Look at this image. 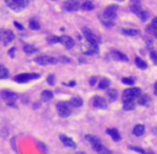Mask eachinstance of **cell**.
I'll list each match as a JSON object with an SVG mask.
<instances>
[{
  "instance_id": "cell-3",
  "label": "cell",
  "mask_w": 157,
  "mask_h": 154,
  "mask_svg": "<svg viewBox=\"0 0 157 154\" xmlns=\"http://www.w3.org/2000/svg\"><path fill=\"white\" fill-rule=\"evenodd\" d=\"M141 94V89L140 88H129L126 89L123 92V102L127 101H134L137 98H139Z\"/></svg>"
},
{
  "instance_id": "cell-37",
  "label": "cell",
  "mask_w": 157,
  "mask_h": 154,
  "mask_svg": "<svg viewBox=\"0 0 157 154\" xmlns=\"http://www.w3.org/2000/svg\"><path fill=\"white\" fill-rule=\"evenodd\" d=\"M96 84H97V77H91L89 79V85L91 86H95Z\"/></svg>"
},
{
  "instance_id": "cell-20",
  "label": "cell",
  "mask_w": 157,
  "mask_h": 154,
  "mask_svg": "<svg viewBox=\"0 0 157 154\" xmlns=\"http://www.w3.org/2000/svg\"><path fill=\"white\" fill-rule=\"evenodd\" d=\"M82 31H83V34H84L85 38L87 40V42L95 41V36H94L93 32L91 31V29H88V28H83Z\"/></svg>"
},
{
  "instance_id": "cell-25",
  "label": "cell",
  "mask_w": 157,
  "mask_h": 154,
  "mask_svg": "<svg viewBox=\"0 0 157 154\" xmlns=\"http://www.w3.org/2000/svg\"><path fill=\"white\" fill-rule=\"evenodd\" d=\"M150 103V96L148 94H142L139 98V104L141 106H146Z\"/></svg>"
},
{
  "instance_id": "cell-36",
  "label": "cell",
  "mask_w": 157,
  "mask_h": 154,
  "mask_svg": "<svg viewBox=\"0 0 157 154\" xmlns=\"http://www.w3.org/2000/svg\"><path fill=\"white\" fill-rule=\"evenodd\" d=\"M58 60H59L60 62H64V63H69V62H70V59L67 58V57H65V56H62Z\"/></svg>"
},
{
  "instance_id": "cell-26",
  "label": "cell",
  "mask_w": 157,
  "mask_h": 154,
  "mask_svg": "<svg viewBox=\"0 0 157 154\" xmlns=\"http://www.w3.org/2000/svg\"><path fill=\"white\" fill-rule=\"evenodd\" d=\"M110 84H111V82H110L108 78H102V79H101V82H99L98 88L100 89V90H105V89H107L108 87L110 86Z\"/></svg>"
},
{
  "instance_id": "cell-35",
  "label": "cell",
  "mask_w": 157,
  "mask_h": 154,
  "mask_svg": "<svg viewBox=\"0 0 157 154\" xmlns=\"http://www.w3.org/2000/svg\"><path fill=\"white\" fill-rule=\"evenodd\" d=\"M130 150H132V151H136V152H139V153H144V150L141 149V148H136V147H129Z\"/></svg>"
},
{
  "instance_id": "cell-5",
  "label": "cell",
  "mask_w": 157,
  "mask_h": 154,
  "mask_svg": "<svg viewBox=\"0 0 157 154\" xmlns=\"http://www.w3.org/2000/svg\"><path fill=\"white\" fill-rule=\"evenodd\" d=\"M39 78H40V74H38V73H23V74L15 76L14 80L16 82H20V84H25L30 80L39 79Z\"/></svg>"
},
{
  "instance_id": "cell-11",
  "label": "cell",
  "mask_w": 157,
  "mask_h": 154,
  "mask_svg": "<svg viewBox=\"0 0 157 154\" xmlns=\"http://www.w3.org/2000/svg\"><path fill=\"white\" fill-rule=\"evenodd\" d=\"M93 106L99 109H107V101L101 96H95L93 99Z\"/></svg>"
},
{
  "instance_id": "cell-27",
  "label": "cell",
  "mask_w": 157,
  "mask_h": 154,
  "mask_svg": "<svg viewBox=\"0 0 157 154\" xmlns=\"http://www.w3.org/2000/svg\"><path fill=\"white\" fill-rule=\"evenodd\" d=\"M9 77V71L8 69H5L3 65L0 64V79H5Z\"/></svg>"
},
{
  "instance_id": "cell-2",
  "label": "cell",
  "mask_w": 157,
  "mask_h": 154,
  "mask_svg": "<svg viewBox=\"0 0 157 154\" xmlns=\"http://www.w3.org/2000/svg\"><path fill=\"white\" fill-rule=\"evenodd\" d=\"M5 5L16 12L23 11L29 5V0H5Z\"/></svg>"
},
{
  "instance_id": "cell-6",
  "label": "cell",
  "mask_w": 157,
  "mask_h": 154,
  "mask_svg": "<svg viewBox=\"0 0 157 154\" xmlns=\"http://www.w3.org/2000/svg\"><path fill=\"white\" fill-rule=\"evenodd\" d=\"M85 139H86V140L91 143L93 150H95L96 152L101 153V152L105 151V147L102 146V143H101V141L99 140V138H98V137L93 136V135H86V136H85Z\"/></svg>"
},
{
  "instance_id": "cell-22",
  "label": "cell",
  "mask_w": 157,
  "mask_h": 154,
  "mask_svg": "<svg viewBox=\"0 0 157 154\" xmlns=\"http://www.w3.org/2000/svg\"><path fill=\"white\" fill-rule=\"evenodd\" d=\"M107 96L111 102H114V101H116V99H117V91H116L115 89H109V90L107 91Z\"/></svg>"
},
{
  "instance_id": "cell-32",
  "label": "cell",
  "mask_w": 157,
  "mask_h": 154,
  "mask_svg": "<svg viewBox=\"0 0 157 154\" xmlns=\"http://www.w3.org/2000/svg\"><path fill=\"white\" fill-rule=\"evenodd\" d=\"M122 82L125 85H129V86H132L134 84V78H129V77H124L123 79H122Z\"/></svg>"
},
{
  "instance_id": "cell-15",
  "label": "cell",
  "mask_w": 157,
  "mask_h": 154,
  "mask_svg": "<svg viewBox=\"0 0 157 154\" xmlns=\"http://www.w3.org/2000/svg\"><path fill=\"white\" fill-rule=\"evenodd\" d=\"M107 134H109L110 136L112 137V139H113L115 142H117V141H120L122 139L119 131H117L116 129H107Z\"/></svg>"
},
{
  "instance_id": "cell-1",
  "label": "cell",
  "mask_w": 157,
  "mask_h": 154,
  "mask_svg": "<svg viewBox=\"0 0 157 154\" xmlns=\"http://www.w3.org/2000/svg\"><path fill=\"white\" fill-rule=\"evenodd\" d=\"M117 5H109L107 9L103 11L102 16L100 17V21L105 27L110 28L113 27V21L116 18V12H117Z\"/></svg>"
},
{
  "instance_id": "cell-28",
  "label": "cell",
  "mask_w": 157,
  "mask_h": 154,
  "mask_svg": "<svg viewBox=\"0 0 157 154\" xmlns=\"http://www.w3.org/2000/svg\"><path fill=\"white\" fill-rule=\"evenodd\" d=\"M123 107L125 110H132V109H134V101H127V102H123Z\"/></svg>"
},
{
  "instance_id": "cell-24",
  "label": "cell",
  "mask_w": 157,
  "mask_h": 154,
  "mask_svg": "<svg viewBox=\"0 0 157 154\" xmlns=\"http://www.w3.org/2000/svg\"><path fill=\"white\" fill-rule=\"evenodd\" d=\"M136 15H138V17H139L142 22H146L148 21V13L146 11H143L142 9L137 12Z\"/></svg>"
},
{
  "instance_id": "cell-17",
  "label": "cell",
  "mask_w": 157,
  "mask_h": 154,
  "mask_svg": "<svg viewBox=\"0 0 157 154\" xmlns=\"http://www.w3.org/2000/svg\"><path fill=\"white\" fill-rule=\"evenodd\" d=\"M144 131H145V127H144V125L138 124V125H136V126H134V131H132V134H134V136L140 137V136H142V135L144 134Z\"/></svg>"
},
{
  "instance_id": "cell-10",
  "label": "cell",
  "mask_w": 157,
  "mask_h": 154,
  "mask_svg": "<svg viewBox=\"0 0 157 154\" xmlns=\"http://www.w3.org/2000/svg\"><path fill=\"white\" fill-rule=\"evenodd\" d=\"M81 5L77 0H66L64 2V9L68 12H75L80 9Z\"/></svg>"
},
{
  "instance_id": "cell-13",
  "label": "cell",
  "mask_w": 157,
  "mask_h": 154,
  "mask_svg": "<svg viewBox=\"0 0 157 154\" xmlns=\"http://www.w3.org/2000/svg\"><path fill=\"white\" fill-rule=\"evenodd\" d=\"M59 138H60V140H62V145H64L65 147L71 148V149H74V148H77V143H75L74 141H73L72 139L70 138V137L66 136V135H60Z\"/></svg>"
},
{
  "instance_id": "cell-34",
  "label": "cell",
  "mask_w": 157,
  "mask_h": 154,
  "mask_svg": "<svg viewBox=\"0 0 157 154\" xmlns=\"http://www.w3.org/2000/svg\"><path fill=\"white\" fill-rule=\"evenodd\" d=\"M48 85H51V86H54V85H55V76L53 74L52 75H48Z\"/></svg>"
},
{
  "instance_id": "cell-7",
  "label": "cell",
  "mask_w": 157,
  "mask_h": 154,
  "mask_svg": "<svg viewBox=\"0 0 157 154\" xmlns=\"http://www.w3.org/2000/svg\"><path fill=\"white\" fill-rule=\"evenodd\" d=\"M1 95H2V99L7 102L8 105H11V106H14V103L17 100V94L12 91L9 90H3L1 92Z\"/></svg>"
},
{
  "instance_id": "cell-39",
  "label": "cell",
  "mask_w": 157,
  "mask_h": 154,
  "mask_svg": "<svg viewBox=\"0 0 157 154\" xmlns=\"http://www.w3.org/2000/svg\"><path fill=\"white\" fill-rule=\"evenodd\" d=\"M15 48H11V49L9 50V55H10V57H11V58H14V52H15Z\"/></svg>"
},
{
  "instance_id": "cell-8",
  "label": "cell",
  "mask_w": 157,
  "mask_h": 154,
  "mask_svg": "<svg viewBox=\"0 0 157 154\" xmlns=\"http://www.w3.org/2000/svg\"><path fill=\"white\" fill-rule=\"evenodd\" d=\"M58 60L54 57H48V56H39L34 59V62L38 63L39 65H48V64H55L57 63Z\"/></svg>"
},
{
  "instance_id": "cell-23",
  "label": "cell",
  "mask_w": 157,
  "mask_h": 154,
  "mask_svg": "<svg viewBox=\"0 0 157 154\" xmlns=\"http://www.w3.org/2000/svg\"><path fill=\"white\" fill-rule=\"evenodd\" d=\"M134 63H136V65L138 66L139 69H141V70H145L146 68H148V64H146V62L144 61V60H142L141 58H136V60H134Z\"/></svg>"
},
{
  "instance_id": "cell-30",
  "label": "cell",
  "mask_w": 157,
  "mask_h": 154,
  "mask_svg": "<svg viewBox=\"0 0 157 154\" xmlns=\"http://www.w3.org/2000/svg\"><path fill=\"white\" fill-rule=\"evenodd\" d=\"M48 42L50 44H56V43H60V36H56V35H50L48 36Z\"/></svg>"
},
{
  "instance_id": "cell-4",
  "label": "cell",
  "mask_w": 157,
  "mask_h": 154,
  "mask_svg": "<svg viewBox=\"0 0 157 154\" xmlns=\"http://www.w3.org/2000/svg\"><path fill=\"white\" fill-rule=\"evenodd\" d=\"M71 105L70 103L68 102H58L56 104V109H57V112H58V115L60 116V117H62V118H67V117H69V116L71 115Z\"/></svg>"
},
{
  "instance_id": "cell-42",
  "label": "cell",
  "mask_w": 157,
  "mask_h": 154,
  "mask_svg": "<svg viewBox=\"0 0 157 154\" xmlns=\"http://www.w3.org/2000/svg\"><path fill=\"white\" fill-rule=\"evenodd\" d=\"M75 85V82H71L70 84H69V87H74Z\"/></svg>"
},
{
  "instance_id": "cell-18",
  "label": "cell",
  "mask_w": 157,
  "mask_h": 154,
  "mask_svg": "<svg viewBox=\"0 0 157 154\" xmlns=\"http://www.w3.org/2000/svg\"><path fill=\"white\" fill-rule=\"evenodd\" d=\"M71 106L73 107H81L83 105V100L80 98V96H73L71 98V100L69 101Z\"/></svg>"
},
{
  "instance_id": "cell-16",
  "label": "cell",
  "mask_w": 157,
  "mask_h": 154,
  "mask_svg": "<svg viewBox=\"0 0 157 154\" xmlns=\"http://www.w3.org/2000/svg\"><path fill=\"white\" fill-rule=\"evenodd\" d=\"M121 32L124 34V35H128V36H136L140 33L139 30L130 29V28H123V29H121Z\"/></svg>"
},
{
  "instance_id": "cell-40",
  "label": "cell",
  "mask_w": 157,
  "mask_h": 154,
  "mask_svg": "<svg viewBox=\"0 0 157 154\" xmlns=\"http://www.w3.org/2000/svg\"><path fill=\"white\" fill-rule=\"evenodd\" d=\"M14 26H15V27H17V28H18V29H20V30H23V29H24V28L22 27V25H21V24L16 23V22H14Z\"/></svg>"
},
{
  "instance_id": "cell-21",
  "label": "cell",
  "mask_w": 157,
  "mask_h": 154,
  "mask_svg": "<svg viewBox=\"0 0 157 154\" xmlns=\"http://www.w3.org/2000/svg\"><path fill=\"white\" fill-rule=\"evenodd\" d=\"M23 49H24V52L28 55H34V54H36V52H38V48L34 47V46H32V45H30V44H26V45H24Z\"/></svg>"
},
{
  "instance_id": "cell-33",
  "label": "cell",
  "mask_w": 157,
  "mask_h": 154,
  "mask_svg": "<svg viewBox=\"0 0 157 154\" xmlns=\"http://www.w3.org/2000/svg\"><path fill=\"white\" fill-rule=\"evenodd\" d=\"M150 57H151V59H152L153 63H154L155 65H157V52H155V50H152V52H150Z\"/></svg>"
},
{
  "instance_id": "cell-19",
  "label": "cell",
  "mask_w": 157,
  "mask_h": 154,
  "mask_svg": "<svg viewBox=\"0 0 157 154\" xmlns=\"http://www.w3.org/2000/svg\"><path fill=\"white\" fill-rule=\"evenodd\" d=\"M53 96H54V94H53V92L50 90H44L41 94V99L43 102H50L53 99Z\"/></svg>"
},
{
  "instance_id": "cell-9",
  "label": "cell",
  "mask_w": 157,
  "mask_h": 154,
  "mask_svg": "<svg viewBox=\"0 0 157 154\" xmlns=\"http://www.w3.org/2000/svg\"><path fill=\"white\" fill-rule=\"evenodd\" d=\"M15 38V34L11 30H0V40L5 44H9Z\"/></svg>"
},
{
  "instance_id": "cell-44",
  "label": "cell",
  "mask_w": 157,
  "mask_h": 154,
  "mask_svg": "<svg viewBox=\"0 0 157 154\" xmlns=\"http://www.w3.org/2000/svg\"><path fill=\"white\" fill-rule=\"evenodd\" d=\"M155 36H156V38H157V32H156V33H155Z\"/></svg>"
},
{
  "instance_id": "cell-14",
  "label": "cell",
  "mask_w": 157,
  "mask_h": 154,
  "mask_svg": "<svg viewBox=\"0 0 157 154\" xmlns=\"http://www.w3.org/2000/svg\"><path fill=\"white\" fill-rule=\"evenodd\" d=\"M111 57L115 61H124V62L128 61V57L126 56V55L122 54L121 52H117V50H112Z\"/></svg>"
},
{
  "instance_id": "cell-43",
  "label": "cell",
  "mask_w": 157,
  "mask_h": 154,
  "mask_svg": "<svg viewBox=\"0 0 157 154\" xmlns=\"http://www.w3.org/2000/svg\"><path fill=\"white\" fill-rule=\"evenodd\" d=\"M77 2H79V1H86V0H77Z\"/></svg>"
},
{
  "instance_id": "cell-38",
  "label": "cell",
  "mask_w": 157,
  "mask_h": 154,
  "mask_svg": "<svg viewBox=\"0 0 157 154\" xmlns=\"http://www.w3.org/2000/svg\"><path fill=\"white\" fill-rule=\"evenodd\" d=\"M152 27L155 28V29H157V17H155L152 21Z\"/></svg>"
},
{
  "instance_id": "cell-41",
  "label": "cell",
  "mask_w": 157,
  "mask_h": 154,
  "mask_svg": "<svg viewBox=\"0 0 157 154\" xmlns=\"http://www.w3.org/2000/svg\"><path fill=\"white\" fill-rule=\"evenodd\" d=\"M154 93H155V95H157V82L155 84V86H154Z\"/></svg>"
},
{
  "instance_id": "cell-29",
  "label": "cell",
  "mask_w": 157,
  "mask_h": 154,
  "mask_svg": "<svg viewBox=\"0 0 157 154\" xmlns=\"http://www.w3.org/2000/svg\"><path fill=\"white\" fill-rule=\"evenodd\" d=\"M81 8H82L83 10H85V11H91V10L94 9V5L91 0H86V1L81 5Z\"/></svg>"
},
{
  "instance_id": "cell-12",
  "label": "cell",
  "mask_w": 157,
  "mask_h": 154,
  "mask_svg": "<svg viewBox=\"0 0 157 154\" xmlns=\"http://www.w3.org/2000/svg\"><path fill=\"white\" fill-rule=\"evenodd\" d=\"M60 43L67 48V49H71L74 46V40L68 35H62L60 36Z\"/></svg>"
},
{
  "instance_id": "cell-31",
  "label": "cell",
  "mask_w": 157,
  "mask_h": 154,
  "mask_svg": "<svg viewBox=\"0 0 157 154\" xmlns=\"http://www.w3.org/2000/svg\"><path fill=\"white\" fill-rule=\"evenodd\" d=\"M29 28L31 30H39V29H40V24H39L37 21L30 19V21H29Z\"/></svg>"
}]
</instances>
